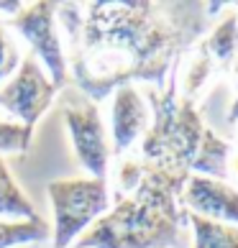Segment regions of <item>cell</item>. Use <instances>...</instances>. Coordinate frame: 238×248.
I'll use <instances>...</instances> for the list:
<instances>
[{
	"mask_svg": "<svg viewBox=\"0 0 238 248\" xmlns=\"http://www.w3.org/2000/svg\"><path fill=\"white\" fill-rule=\"evenodd\" d=\"M49 238L44 217L36 220H0V248H31Z\"/></svg>",
	"mask_w": 238,
	"mask_h": 248,
	"instance_id": "13",
	"label": "cell"
},
{
	"mask_svg": "<svg viewBox=\"0 0 238 248\" xmlns=\"http://www.w3.org/2000/svg\"><path fill=\"white\" fill-rule=\"evenodd\" d=\"M182 205L192 215L238 225V189L223 179L192 174L182 189Z\"/></svg>",
	"mask_w": 238,
	"mask_h": 248,
	"instance_id": "10",
	"label": "cell"
},
{
	"mask_svg": "<svg viewBox=\"0 0 238 248\" xmlns=\"http://www.w3.org/2000/svg\"><path fill=\"white\" fill-rule=\"evenodd\" d=\"M218 8L225 3H57L69 77L95 105L133 82L161 90Z\"/></svg>",
	"mask_w": 238,
	"mask_h": 248,
	"instance_id": "1",
	"label": "cell"
},
{
	"mask_svg": "<svg viewBox=\"0 0 238 248\" xmlns=\"http://www.w3.org/2000/svg\"><path fill=\"white\" fill-rule=\"evenodd\" d=\"M179 64L169 72L167 85L149 93L151 125L136 154L141 164L177 179L187 182L192 174H200L225 182L231 143L210 131L197 105L179 95Z\"/></svg>",
	"mask_w": 238,
	"mask_h": 248,
	"instance_id": "2",
	"label": "cell"
},
{
	"mask_svg": "<svg viewBox=\"0 0 238 248\" xmlns=\"http://www.w3.org/2000/svg\"><path fill=\"white\" fill-rule=\"evenodd\" d=\"M238 57V13L231 11L218 26H213L179 64L182 90L179 95L197 105L200 95L213 79L231 69Z\"/></svg>",
	"mask_w": 238,
	"mask_h": 248,
	"instance_id": "5",
	"label": "cell"
},
{
	"mask_svg": "<svg viewBox=\"0 0 238 248\" xmlns=\"http://www.w3.org/2000/svg\"><path fill=\"white\" fill-rule=\"evenodd\" d=\"M228 143H231V151H228V167H225V171H228V177L238 179V128H236V136Z\"/></svg>",
	"mask_w": 238,
	"mask_h": 248,
	"instance_id": "17",
	"label": "cell"
},
{
	"mask_svg": "<svg viewBox=\"0 0 238 248\" xmlns=\"http://www.w3.org/2000/svg\"><path fill=\"white\" fill-rule=\"evenodd\" d=\"M59 87L47 77L39 59L26 54L18 64L16 75L0 87V108L13 118L16 123L33 131V125L51 108Z\"/></svg>",
	"mask_w": 238,
	"mask_h": 248,
	"instance_id": "8",
	"label": "cell"
},
{
	"mask_svg": "<svg viewBox=\"0 0 238 248\" xmlns=\"http://www.w3.org/2000/svg\"><path fill=\"white\" fill-rule=\"evenodd\" d=\"M151 125V110L136 85L118 87L111 105V136H113V159H121L136 151Z\"/></svg>",
	"mask_w": 238,
	"mask_h": 248,
	"instance_id": "9",
	"label": "cell"
},
{
	"mask_svg": "<svg viewBox=\"0 0 238 248\" xmlns=\"http://www.w3.org/2000/svg\"><path fill=\"white\" fill-rule=\"evenodd\" d=\"M192 228V248H238V225L215 223V220L187 213Z\"/></svg>",
	"mask_w": 238,
	"mask_h": 248,
	"instance_id": "12",
	"label": "cell"
},
{
	"mask_svg": "<svg viewBox=\"0 0 238 248\" xmlns=\"http://www.w3.org/2000/svg\"><path fill=\"white\" fill-rule=\"evenodd\" d=\"M8 29L31 49V57L39 59V64L54 85L59 90L67 85L69 67L57 26V3H49V0L23 3L21 11L8 18Z\"/></svg>",
	"mask_w": 238,
	"mask_h": 248,
	"instance_id": "6",
	"label": "cell"
},
{
	"mask_svg": "<svg viewBox=\"0 0 238 248\" xmlns=\"http://www.w3.org/2000/svg\"><path fill=\"white\" fill-rule=\"evenodd\" d=\"M182 189L185 179L141 164L139 185L111 197V210L72 248H185Z\"/></svg>",
	"mask_w": 238,
	"mask_h": 248,
	"instance_id": "3",
	"label": "cell"
},
{
	"mask_svg": "<svg viewBox=\"0 0 238 248\" xmlns=\"http://www.w3.org/2000/svg\"><path fill=\"white\" fill-rule=\"evenodd\" d=\"M62 115L77 164L90 177L108 179V171L113 164V143L108 139V128L97 105L90 103L85 95H79L64 105Z\"/></svg>",
	"mask_w": 238,
	"mask_h": 248,
	"instance_id": "7",
	"label": "cell"
},
{
	"mask_svg": "<svg viewBox=\"0 0 238 248\" xmlns=\"http://www.w3.org/2000/svg\"><path fill=\"white\" fill-rule=\"evenodd\" d=\"M31 133L26 125L16 121H0V156L3 154H16L23 156L31 149Z\"/></svg>",
	"mask_w": 238,
	"mask_h": 248,
	"instance_id": "15",
	"label": "cell"
},
{
	"mask_svg": "<svg viewBox=\"0 0 238 248\" xmlns=\"http://www.w3.org/2000/svg\"><path fill=\"white\" fill-rule=\"evenodd\" d=\"M21 59H23L21 44H18L16 33L8 29V23L0 18V87L16 75Z\"/></svg>",
	"mask_w": 238,
	"mask_h": 248,
	"instance_id": "14",
	"label": "cell"
},
{
	"mask_svg": "<svg viewBox=\"0 0 238 248\" xmlns=\"http://www.w3.org/2000/svg\"><path fill=\"white\" fill-rule=\"evenodd\" d=\"M36 207L0 156V220H36Z\"/></svg>",
	"mask_w": 238,
	"mask_h": 248,
	"instance_id": "11",
	"label": "cell"
},
{
	"mask_svg": "<svg viewBox=\"0 0 238 248\" xmlns=\"http://www.w3.org/2000/svg\"><path fill=\"white\" fill-rule=\"evenodd\" d=\"M49 200L54 213L51 246L72 248L77 238L90 231L108 210H111V185L108 179L72 177L49 182Z\"/></svg>",
	"mask_w": 238,
	"mask_h": 248,
	"instance_id": "4",
	"label": "cell"
},
{
	"mask_svg": "<svg viewBox=\"0 0 238 248\" xmlns=\"http://www.w3.org/2000/svg\"><path fill=\"white\" fill-rule=\"evenodd\" d=\"M228 75H231V90H233V103H231V113H228V123L238 125V57L231 64Z\"/></svg>",
	"mask_w": 238,
	"mask_h": 248,
	"instance_id": "16",
	"label": "cell"
}]
</instances>
